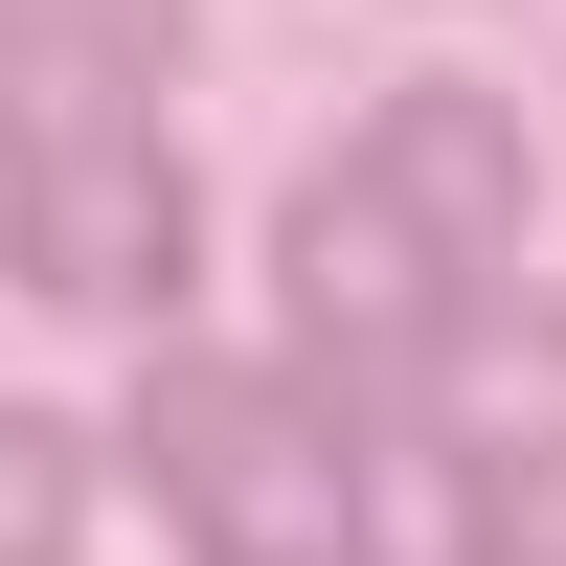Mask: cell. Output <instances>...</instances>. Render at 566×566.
Masks as SVG:
<instances>
[{"mask_svg":"<svg viewBox=\"0 0 566 566\" xmlns=\"http://www.w3.org/2000/svg\"><path fill=\"white\" fill-rule=\"evenodd\" d=\"M136 476L181 499L205 566H363V453L317 386H250V363H159L136 386Z\"/></svg>","mask_w":566,"mask_h":566,"instance_id":"6da1fadb","label":"cell"},{"mask_svg":"<svg viewBox=\"0 0 566 566\" xmlns=\"http://www.w3.org/2000/svg\"><path fill=\"white\" fill-rule=\"evenodd\" d=\"M272 295H295V340H317V363H453L499 272L453 250L408 181H317V205L272 227Z\"/></svg>","mask_w":566,"mask_h":566,"instance_id":"7a4b0ae2","label":"cell"},{"mask_svg":"<svg viewBox=\"0 0 566 566\" xmlns=\"http://www.w3.org/2000/svg\"><path fill=\"white\" fill-rule=\"evenodd\" d=\"M0 272L45 317H159L205 272V205H181L159 136H23V205H0Z\"/></svg>","mask_w":566,"mask_h":566,"instance_id":"3957f363","label":"cell"},{"mask_svg":"<svg viewBox=\"0 0 566 566\" xmlns=\"http://www.w3.org/2000/svg\"><path fill=\"white\" fill-rule=\"evenodd\" d=\"M363 181H408V205L453 227V250H522V114H499V91H386V136H363Z\"/></svg>","mask_w":566,"mask_h":566,"instance_id":"277c9868","label":"cell"},{"mask_svg":"<svg viewBox=\"0 0 566 566\" xmlns=\"http://www.w3.org/2000/svg\"><path fill=\"white\" fill-rule=\"evenodd\" d=\"M453 476H476V566H566V431H499Z\"/></svg>","mask_w":566,"mask_h":566,"instance_id":"5b68a950","label":"cell"},{"mask_svg":"<svg viewBox=\"0 0 566 566\" xmlns=\"http://www.w3.org/2000/svg\"><path fill=\"white\" fill-rule=\"evenodd\" d=\"M69 522H91V453L45 408H0V566H69Z\"/></svg>","mask_w":566,"mask_h":566,"instance_id":"8992f818","label":"cell"},{"mask_svg":"<svg viewBox=\"0 0 566 566\" xmlns=\"http://www.w3.org/2000/svg\"><path fill=\"white\" fill-rule=\"evenodd\" d=\"M0 136H23V0H0Z\"/></svg>","mask_w":566,"mask_h":566,"instance_id":"52a82bcc","label":"cell"}]
</instances>
